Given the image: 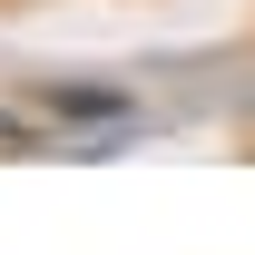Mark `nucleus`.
Returning <instances> with one entry per match:
<instances>
[{
    "label": "nucleus",
    "mask_w": 255,
    "mask_h": 255,
    "mask_svg": "<svg viewBox=\"0 0 255 255\" xmlns=\"http://www.w3.org/2000/svg\"><path fill=\"white\" fill-rule=\"evenodd\" d=\"M49 118H128V89H39Z\"/></svg>",
    "instance_id": "obj_1"
},
{
    "label": "nucleus",
    "mask_w": 255,
    "mask_h": 255,
    "mask_svg": "<svg viewBox=\"0 0 255 255\" xmlns=\"http://www.w3.org/2000/svg\"><path fill=\"white\" fill-rule=\"evenodd\" d=\"M0 137H10V118H0Z\"/></svg>",
    "instance_id": "obj_2"
}]
</instances>
